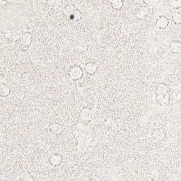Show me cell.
I'll return each instance as SVG.
<instances>
[{
	"label": "cell",
	"mask_w": 181,
	"mask_h": 181,
	"mask_svg": "<svg viewBox=\"0 0 181 181\" xmlns=\"http://www.w3.org/2000/svg\"><path fill=\"white\" fill-rule=\"evenodd\" d=\"M69 74L71 79L77 80L82 76L83 71L80 67L75 66L70 69Z\"/></svg>",
	"instance_id": "cell-1"
},
{
	"label": "cell",
	"mask_w": 181,
	"mask_h": 181,
	"mask_svg": "<svg viewBox=\"0 0 181 181\" xmlns=\"http://www.w3.org/2000/svg\"><path fill=\"white\" fill-rule=\"evenodd\" d=\"M157 101L162 106H166L169 103V101H170V97H169V95L168 94H164V95H160L157 96Z\"/></svg>",
	"instance_id": "cell-2"
},
{
	"label": "cell",
	"mask_w": 181,
	"mask_h": 181,
	"mask_svg": "<svg viewBox=\"0 0 181 181\" xmlns=\"http://www.w3.org/2000/svg\"><path fill=\"white\" fill-rule=\"evenodd\" d=\"M164 137V132H163L162 130L161 129H157L155 130L152 133V139L155 142H158V141L162 140Z\"/></svg>",
	"instance_id": "cell-3"
},
{
	"label": "cell",
	"mask_w": 181,
	"mask_h": 181,
	"mask_svg": "<svg viewBox=\"0 0 181 181\" xmlns=\"http://www.w3.org/2000/svg\"><path fill=\"white\" fill-rule=\"evenodd\" d=\"M168 24H169V21H168V19H166V17H164V16H161V17H159V19H157L156 23V27L159 28L160 29L165 28L168 26Z\"/></svg>",
	"instance_id": "cell-4"
},
{
	"label": "cell",
	"mask_w": 181,
	"mask_h": 181,
	"mask_svg": "<svg viewBox=\"0 0 181 181\" xmlns=\"http://www.w3.org/2000/svg\"><path fill=\"white\" fill-rule=\"evenodd\" d=\"M168 91H169V88L167 87V86L165 84H159L158 86L157 89H156V95L160 96V95H164V94H168Z\"/></svg>",
	"instance_id": "cell-5"
},
{
	"label": "cell",
	"mask_w": 181,
	"mask_h": 181,
	"mask_svg": "<svg viewBox=\"0 0 181 181\" xmlns=\"http://www.w3.org/2000/svg\"><path fill=\"white\" fill-rule=\"evenodd\" d=\"M171 51L173 53H179L181 50L180 43L178 41H174L171 44Z\"/></svg>",
	"instance_id": "cell-6"
},
{
	"label": "cell",
	"mask_w": 181,
	"mask_h": 181,
	"mask_svg": "<svg viewBox=\"0 0 181 181\" xmlns=\"http://www.w3.org/2000/svg\"><path fill=\"white\" fill-rule=\"evenodd\" d=\"M97 67H98L97 65H96L95 63L89 62L88 63V64H86L85 67V69L86 72H88L90 74H92L96 72V71L97 70Z\"/></svg>",
	"instance_id": "cell-7"
},
{
	"label": "cell",
	"mask_w": 181,
	"mask_h": 181,
	"mask_svg": "<svg viewBox=\"0 0 181 181\" xmlns=\"http://www.w3.org/2000/svg\"><path fill=\"white\" fill-rule=\"evenodd\" d=\"M91 110L88 108L84 109V110L81 112V113H80V118H81V120H88L91 118Z\"/></svg>",
	"instance_id": "cell-8"
},
{
	"label": "cell",
	"mask_w": 181,
	"mask_h": 181,
	"mask_svg": "<svg viewBox=\"0 0 181 181\" xmlns=\"http://www.w3.org/2000/svg\"><path fill=\"white\" fill-rule=\"evenodd\" d=\"M50 161L53 166L59 165L62 161V156L59 154H54L50 157Z\"/></svg>",
	"instance_id": "cell-9"
},
{
	"label": "cell",
	"mask_w": 181,
	"mask_h": 181,
	"mask_svg": "<svg viewBox=\"0 0 181 181\" xmlns=\"http://www.w3.org/2000/svg\"><path fill=\"white\" fill-rule=\"evenodd\" d=\"M50 130L53 134L55 135H58L62 132V127L60 125V124H53V125L50 126Z\"/></svg>",
	"instance_id": "cell-10"
},
{
	"label": "cell",
	"mask_w": 181,
	"mask_h": 181,
	"mask_svg": "<svg viewBox=\"0 0 181 181\" xmlns=\"http://www.w3.org/2000/svg\"><path fill=\"white\" fill-rule=\"evenodd\" d=\"M31 35H30V33H25L22 36V43L25 44L26 45H29L31 43Z\"/></svg>",
	"instance_id": "cell-11"
},
{
	"label": "cell",
	"mask_w": 181,
	"mask_h": 181,
	"mask_svg": "<svg viewBox=\"0 0 181 181\" xmlns=\"http://www.w3.org/2000/svg\"><path fill=\"white\" fill-rule=\"evenodd\" d=\"M10 93V89L7 86L4 84H1V96H6Z\"/></svg>",
	"instance_id": "cell-12"
},
{
	"label": "cell",
	"mask_w": 181,
	"mask_h": 181,
	"mask_svg": "<svg viewBox=\"0 0 181 181\" xmlns=\"http://www.w3.org/2000/svg\"><path fill=\"white\" fill-rule=\"evenodd\" d=\"M112 6L115 9H119L123 6V1H111Z\"/></svg>",
	"instance_id": "cell-13"
},
{
	"label": "cell",
	"mask_w": 181,
	"mask_h": 181,
	"mask_svg": "<svg viewBox=\"0 0 181 181\" xmlns=\"http://www.w3.org/2000/svg\"><path fill=\"white\" fill-rule=\"evenodd\" d=\"M169 3V5H170L171 7L174 8V9L179 8L181 5V1H170Z\"/></svg>",
	"instance_id": "cell-14"
},
{
	"label": "cell",
	"mask_w": 181,
	"mask_h": 181,
	"mask_svg": "<svg viewBox=\"0 0 181 181\" xmlns=\"http://www.w3.org/2000/svg\"><path fill=\"white\" fill-rule=\"evenodd\" d=\"M71 16H72L73 20L76 21V20H79V19H80V18H81V14L79 11H73L72 14H71Z\"/></svg>",
	"instance_id": "cell-15"
},
{
	"label": "cell",
	"mask_w": 181,
	"mask_h": 181,
	"mask_svg": "<svg viewBox=\"0 0 181 181\" xmlns=\"http://www.w3.org/2000/svg\"><path fill=\"white\" fill-rule=\"evenodd\" d=\"M21 180H33V178L29 175L28 173H24L21 175Z\"/></svg>",
	"instance_id": "cell-16"
},
{
	"label": "cell",
	"mask_w": 181,
	"mask_h": 181,
	"mask_svg": "<svg viewBox=\"0 0 181 181\" xmlns=\"http://www.w3.org/2000/svg\"><path fill=\"white\" fill-rule=\"evenodd\" d=\"M173 20L177 24H180L181 21V17H180V13H178V14H175V15L173 17Z\"/></svg>",
	"instance_id": "cell-17"
}]
</instances>
